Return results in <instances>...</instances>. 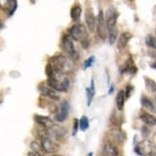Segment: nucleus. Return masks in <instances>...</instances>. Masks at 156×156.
<instances>
[{
    "label": "nucleus",
    "mask_w": 156,
    "mask_h": 156,
    "mask_svg": "<svg viewBox=\"0 0 156 156\" xmlns=\"http://www.w3.org/2000/svg\"><path fill=\"white\" fill-rule=\"evenodd\" d=\"M137 70H138V69L134 64L132 56H129V58L125 63V66L123 67V69L121 70V72L123 74V73H128V74H135L137 72Z\"/></svg>",
    "instance_id": "obj_16"
},
{
    "label": "nucleus",
    "mask_w": 156,
    "mask_h": 156,
    "mask_svg": "<svg viewBox=\"0 0 156 156\" xmlns=\"http://www.w3.org/2000/svg\"><path fill=\"white\" fill-rule=\"evenodd\" d=\"M113 92H114V86H112V87H110V92H109V94H111V93H112Z\"/></svg>",
    "instance_id": "obj_34"
},
{
    "label": "nucleus",
    "mask_w": 156,
    "mask_h": 156,
    "mask_svg": "<svg viewBox=\"0 0 156 156\" xmlns=\"http://www.w3.org/2000/svg\"><path fill=\"white\" fill-rule=\"evenodd\" d=\"M145 84L146 87L151 92H156V83L152 79H150L148 77H145Z\"/></svg>",
    "instance_id": "obj_26"
},
{
    "label": "nucleus",
    "mask_w": 156,
    "mask_h": 156,
    "mask_svg": "<svg viewBox=\"0 0 156 156\" xmlns=\"http://www.w3.org/2000/svg\"><path fill=\"white\" fill-rule=\"evenodd\" d=\"M148 156H156V153H154H154L151 154H150V155H148Z\"/></svg>",
    "instance_id": "obj_37"
},
{
    "label": "nucleus",
    "mask_w": 156,
    "mask_h": 156,
    "mask_svg": "<svg viewBox=\"0 0 156 156\" xmlns=\"http://www.w3.org/2000/svg\"><path fill=\"white\" fill-rule=\"evenodd\" d=\"M155 101H156V98H155Z\"/></svg>",
    "instance_id": "obj_39"
},
{
    "label": "nucleus",
    "mask_w": 156,
    "mask_h": 156,
    "mask_svg": "<svg viewBox=\"0 0 156 156\" xmlns=\"http://www.w3.org/2000/svg\"><path fill=\"white\" fill-rule=\"evenodd\" d=\"M133 35L129 32H125V33L121 34L118 38V43H117V48L120 51H123L125 48L126 46L128 45V42L132 38Z\"/></svg>",
    "instance_id": "obj_15"
},
{
    "label": "nucleus",
    "mask_w": 156,
    "mask_h": 156,
    "mask_svg": "<svg viewBox=\"0 0 156 156\" xmlns=\"http://www.w3.org/2000/svg\"><path fill=\"white\" fill-rule=\"evenodd\" d=\"M155 146L153 142L148 140H144V141H139L136 144L134 149V151L136 154L140 156H148L151 154L154 153Z\"/></svg>",
    "instance_id": "obj_2"
},
{
    "label": "nucleus",
    "mask_w": 156,
    "mask_h": 156,
    "mask_svg": "<svg viewBox=\"0 0 156 156\" xmlns=\"http://www.w3.org/2000/svg\"><path fill=\"white\" fill-rule=\"evenodd\" d=\"M62 48L67 54H69L70 56H76V50H75V47H74V40L70 35L69 34H66L63 36L62 40Z\"/></svg>",
    "instance_id": "obj_7"
},
{
    "label": "nucleus",
    "mask_w": 156,
    "mask_h": 156,
    "mask_svg": "<svg viewBox=\"0 0 156 156\" xmlns=\"http://www.w3.org/2000/svg\"><path fill=\"white\" fill-rule=\"evenodd\" d=\"M155 34H156V31H155Z\"/></svg>",
    "instance_id": "obj_40"
},
{
    "label": "nucleus",
    "mask_w": 156,
    "mask_h": 156,
    "mask_svg": "<svg viewBox=\"0 0 156 156\" xmlns=\"http://www.w3.org/2000/svg\"><path fill=\"white\" fill-rule=\"evenodd\" d=\"M70 105L68 101H62L60 104V113L56 116V120L57 122H64L69 115Z\"/></svg>",
    "instance_id": "obj_10"
},
{
    "label": "nucleus",
    "mask_w": 156,
    "mask_h": 156,
    "mask_svg": "<svg viewBox=\"0 0 156 156\" xmlns=\"http://www.w3.org/2000/svg\"><path fill=\"white\" fill-rule=\"evenodd\" d=\"M85 21L87 28L91 32H94L96 26H97V20L95 16L94 12L92 8H87L85 12Z\"/></svg>",
    "instance_id": "obj_9"
},
{
    "label": "nucleus",
    "mask_w": 156,
    "mask_h": 156,
    "mask_svg": "<svg viewBox=\"0 0 156 156\" xmlns=\"http://www.w3.org/2000/svg\"><path fill=\"white\" fill-rule=\"evenodd\" d=\"M34 121L39 125H41L42 127H44V128H47V129H49L54 124L53 121L51 120V119L48 116H44V115H36L34 116Z\"/></svg>",
    "instance_id": "obj_14"
},
{
    "label": "nucleus",
    "mask_w": 156,
    "mask_h": 156,
    "mask_svg": "<svg viewBox=\"0 0 156 156\" xmlns=\"http://www.w3.org/2000/svg\"><path fill=\"white\" fill-rule=\"evenodd\" d=\"M30 146V149L32 150V152L35 153L36 154H38V155L39 156H44L45 152H44L43 148H42L40 143H38L37 141H34L31 142Z\"/></svg>",
    "instance_id": "obj_23"
},
{
    "label": "nucleus",
    "mask_w": 156,
    "mask_h": 156,
    "mask_svg": "<svg viewBox=\"0 0 156 156\" xmlns=\"http://www.w3.org/2000/svg\"><path fill=\"white\" fill-rule=\"evenodd\" d=\"M79 130V120L75 119L74 123V132H73V136H75L77 134V132Z\"/></svg>",
    "instance_id": "obj_32"
},
{
    "label": "nucleus",
    "mask_w": 156,
    "mask_h": 156,
    "mask_svg": "<svg viewBox=\"0 0 156 156\" xmlns=\"http://www.w3.org/2000/svg\"><path fill=\"white\" fill-rule=\"evenodd\" d=\"M54 156H58V155H54Z\"/></svg>",
    "instance_id": "obj_38"
},
{
    "label": "nucleus",
    "mask_w": 156,
    "mask_h": 156,
    "mask_svg": "<svg viewBox=\"0 0 156 156\" xmlns=\"http://www.w3.org/2000/svg\"><path fill=\"white\" fill-rule=\"evenodd\" d=\"M96 93V87H95V81L94 79L92 78L91 80V84H90L89 87L86 88V94H87V105L90 106L91 103H92V100H93V97Z\"/></svg>",
    "instance_id": "obj_18"
},
{
    "label": "nucleus",
    "mask_w": 156,
    "mask_h": 156,
    "mask_svg": "<svg viewBox=\"0 0 156 156\" xmlns=\"http://www.w3.org/2000/svg\"><path fill=\"white\" fill-rule=\"evenodd\" d=\"M45 73H46L47 76H48V79L56 77V74H55V71H54L53 67L50 63L47 65L46 67H45Z\"/></svg>",
    "instance_id": "obj_29"
},
{
    "label": "nucleus",
    "mask_w": 156,
    "mask_h": 156,
    "mask_svg": "<svg viewBox=\"0 0 156 156\" xmlns=\"http://www.w3.org/2000/svg\"><path fill=\"white\" fill-rule=\"evenodd\" d=\"M102 156H119V150L115 144L106 143L101 151Z\"/></svg>",
    "instance_id": "obj_13"
},
{
    "label": "nucleus",
    "mask_w": 156,
    "mask_h": 156,
    "mask_svg": "<svg viewBox=\"0 0 156 156\" xmlns=\"http://www.w3.org/2000/svg\"><path fill=\"white\" fill-rule=\"evenodd\" d=\"M109 137L118 143H123L126 138V136L123 131L119 128H112L109 131Z\"/></svg>",
    "instance_id": "obj_11"
},
{
    "label": "nucleus",
    "mask_w": 156,
    "mask_h": 156,
    "mask_svg": "<svg viewBox=\"0 0 156 156\" xmlns=\"http://www.w3.org/2000/svg\"><path fill=\"white\" fill-rule=\"evenodd\" d=\"M3 23L2 22V21H0V30L3 28Z\"/></svg>",
    "instance_id": "obj_35"
},
{
    "label": "nucleus",
    "mask_w": 156,
    "mask_h": 156,
    "mask_svg": "<svg viewBox=\"0 0 156 156\" xmlns=\"http://www.w3.org/2000/svg\"><path fill=\"white\" fill-rule=\"evenodd\" d=\"M115 101H116V105H117L118 110L122 111L123 110V107H124V101H125V94H124L123 90L119 91Z\"/></svg>",
    "instance_id": "obj_21"
},
{
    "label": "nucleus",
    "mask_w": 156,
    "mask_h": 156,
    "mask_svg": "<svg viewBox=\"0 0 156 156\" xmlns=\"http://www.w3.org/2000/svg\"><path fill=\"white\" fill-rule=\"evenodd\" d=\"M146 44L147 47L156 50V37L152 35H148L146 38Z\"/></svg>",
    "instance_id": "obj_28"
},
{
    "label": "nucleus",
    "mask_w": 156,
    "mask_h": 156,
    "mask_svg": "<svg viewBox=\"0 0 156 156\" xmlns=\"http://www.w3.org/2000/svg\"><path fill=\"white\" fill-rule=\"evenodd\" d=\"M107 32V35L109 36V43H110V44L112 45V44L116 41L117 38H118L119 29L115 26L114 28L109 30Z\"/></svg>",
    "instance_id": "obj_24"
},
{
    "label": "nucleus",
    "mask_w": 156,
    "mask_h": 156,
    "mask_svg": "<svg viewBox=\"0 0 156 156\" xmlns=\"http://www.w3.org/2000/svg\"><path fill=\"white\" fill-rule=\"evenodd\" d=\"M79 124H80V130L83 131V132H85L87 131L89 128V120H88V118L87 116H82L81 119L79 121Z\"/></svg>",
    "instance_id": "obj_25"
},
{
    "label": "nucleus",
    "mask_w": 156,
    "mask_h": 156,
    "mask_svg": "<svg viewBox=\"0 0 156 156\" xmlns=\"http://www.w3.org/2000/svg\"><path fill=\"white\" fill-rule=\"evenodd\" d=\"M2 8L8 13L9 16H12L15 11L17 8V2L16 1H7L5 4L2 6Z\"/></svg>",
    "instance_id": "obj_20"
},
{
    "label": "nucleus",
    "mask_w": 156,
    "mask_h": 156,
    "mask_svg": "<svg viewBox=\"0 0 156 156\" xmlns=\"http://www.w3.org/2000/svg\"><path fill=\"white\" fill-rule=\"evenodd\" d=\"M119 17V12L114 7H110L105 12V21L107 31L116 26L117 20Z\"/></svg>",
    "instance_id": "obj_4"
},
{
    "label": "nucleus",
    "mask_w": 156,
    "mask_h": 156,
    "mask_svg": "<svg viewBox=\"0 0 156 156\" xmlns=\"http://www.w3.org/2000/svg\"><path fill=\"white\" fill-rule=\"evenodd\" d=\"M66 133V128L59 125V124H55V123L49 129H48V135L52 136L56 140H61L62 138H63Z\"/></svg>",
    "instance_id": "obj_8"
},
{
    "label": "nucleus",
    "mask_w": 156,
    "mask_h": 156,
    "mask_svg": "<svg viewBox=\"0 0 156 156\" xmlns=\"http://www.w3.org/2000/svg\"><path fill=\"white\" fill-rule=\"evenodd\" d=\"M70 87V80L69 78L65 77L64 79L61 81V85H60V92H66L69 89Z\"/></svg>",
    "instance_id": "obj_27"
},
{
    "label": "nucleus",
    "mask_w": 156,
    "mask_h": 156,
    "mask_svg": "<svg viewBox=\"0 0 156 156\" xmlns=\"http://www.w3.org/2000/svg\"><path fill=\"white\" fill-rule=\"evenodd\" d=\"M38 91L40 92L41 95L44 96V97H48L49 98H51V100L53 101H59L60 96L57 93L56 91L51 89L49 87H46V86H39L38 87Z\"/></svg>",
    "instance_id": "obj_12"
},
{
    "label": "nucleus",
    "mask_w": 156,
    "mask_h": 156,
    "mask_svg": "<svg viewBox=\"0 0 156 156\" xmlns=\"http://www.w3.org/2000/svg\"><path fill=\"white\" fill-rule=\"evenodd\" d=\"M140 119L145 124L148 126H156V117H154V115H151L150 113L143 112L141 113L140 115Z\"/></svg>",
    "instance_id": "obj_17"
},
{
    "label": "nucleus",
    "mask_w": 156,
    "mask_h": 156,
    "mask_svg": "<svg viewBox=\"0 0 156 156\" xmlns=\"http://www.w3.org/2000/svg\"><path fill=\"white\" fill-rule=\"evenodd\" d=\"M151 68H153V69H156V62H154L153 64L151 65Z\"/></svg>",
    "instance_id": "obj_33"
},
{
    "label": "nucleus",
    "mask_w": 156,
    "mask_h": 156,
    "mask_svg": "<svg viewBox=\"0 0 156 156\" xmlns=\"http://www.w3.org/2000/svg\"><path fill=\"white\" fill-rule=\"evenodd\" d=\"M87 156H93V153H92V152H90V153L87 154Z\"/></svg>",
    "instance_id": "obj_36"
},
{
    "label": "nucleus",
    "mask_w": 156,
    "mask_h": 156,
    "mask_svg": "<svg viewBox=\"0 0 156 156\" xmlns=\"http://www.w3.org/2000/svg\"><path fill=\"white\" fill-rule=\"evenodd\" d=\"M82 14V8L80 5H75L70 10V17L74 21H78Z\"/></svg>",
    "instance_id": "obj_22"
},
{
    "label": "nucleus",
    "mask_w": 156,
    "mask_h": 156,
    "mask_svg": "<svg viewBox=\"0 0 156 156\" xmlns=\"http://www.w3.org/2000/svg\"><path fill=\"white\" fill-rule=\"evenodd\" d=\"M97 34L99 35L102 40H105L107 38V28H106V25H105V16L103 13V11L101 10L98 13L97 16Z\"/></svg>",
    "instance_id": "obj_6"
},
{
    "label": "nucleus",
    "mask_w": 156,
    "mask_h": 156,
    "mask_svg": "<svg viewBox=\"0 0 156 156\" xmlns=\"http://www.w3.org/2000/svg\"><path fill=\"white\" fill-rule=\"evenodd\" d=\"M141 104L142 105V107L146 108L147 110H151L152 112H156V107L154 103L152 101L147 97L146 95H143L141 98Z\"/></svg>",
    "instance_id": "obj_19"
},
{
    "label": "nucleus",
    "mask_w": 156,
    "mask_h": 156,
    "mask_svg": "<svg viewBox=\"0 0 156 156\" xmlns=\"http://www.w3.org/2000/svg\"><path fill=\"white\" fill-rule=\"evenodd\" d=\"M51 63L55 74H62L66 65V57L63 54H57L51 57Z\"/></svg>",
    "instance_id": "obj_5"
},
{
    "label": "nucleus",
    "mask_w": 156,
    "mask_h": 156,
    "mask_svg": "<svg viewBox=\"0 0 156 156\" xmlns=\"http://www.w3.org/2000/svg\"><path fill=\"white\" fill-rule=\"evenodd\" d=\"M40 145L45 153L54 154L60 150V145L51 140L49 136H44L40 139Z\"/></svg>",
    "instance_id": "obj_3"
},
{
    "label": "nucleus",
    "mask_w": 156,
    "mask_h": 156,
    "mask_svg": "<svg viewBox=\"0 0 156 156\" xmlns=\"http://www.w3.org/2000/svg\"><path fill=\"white\" fill-rule=\"evenodd\" d=\"M70 36L73 39L80 41L83 48L87 49L89 47V36L87 29L82 24H76L71 26L69 30Z\"/></svg>",
    "instance_id": "obj_1"
},
{
    "label": "nucleus",
    "mask_w": 156,
    "mask_h": 156,
    "mask_svg": "<svg viewBox=\"0 0 156 156\" xmlns=\"http://www.w3.org/2000/svg\"><path fill=\"white\" fill-rule=\"evenodd\" d=\"M133 87L132 86V85H130V84L127 85V87H126V90L124 91V94H125L126 98H129L131 93H132V92H133Z\"/></svg>",
    "instance_id": "obj_31"
},
{
    "label": "nucleus",
    "mask_w": 156,
    "mask_h": 156,
    "mask_svg": "<svg viewBox=\"0 0 156 156\" xmlns=\"http://www.w3.org/2000/svg\"><path fill=\"white\" fill-rule=\"evenodd\" d=\"M95 62V57L94 56H91L90 57H88L86 61L83 63V69H87L90 67L92 66V65Z\"/></svg>",
    "instance_id": "obj_30"
}]
</instances>
